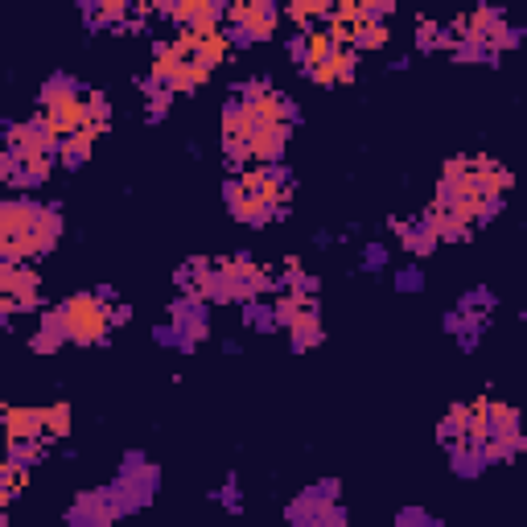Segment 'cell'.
<instances>
[{
    "mask_svg": "<svg viewBox=\"0 0 527 527\" xmlns=\"http://www.w3.org/2000/svg\"><path fill=\"white\" fill-rule=\"evenodd\" d=\"M355 9H359L367 21H383V13L392 9V0H355Z\"/></svg>",
    "mask_w": 527,
    "mask_h": 527,
    "instance_id": "20",
    "label": "cell"
},
{
    "mask_svg": "<svg viewBox=\"0 0 527 527\" xmlns=\"http://www.w3.org/2000/svg\"><path fill=\"white\" fill-rule=\"evenodd\" d=\"M486 433H519V412L499 400H486Z\"/></svg>",
    "mask_w": 527,
    "mask_h": 527,
    "instance_id": "11",
    "label": "cell"
},
{
    "mask_svg": "<svg viewBox=\"0 0 527 527\" xmlns=\"http://www.w3.org/2000/svg\"><path fill=\"white\" fill-rule=\"evenodd\" d=\"M42 433H46V437H66V433H70V404H66V400L42 408Z\"/></svg>",
    "mask_w": 527,
    "mask_h": 527,
    "instance_id": "14",
    "label": "cell"
},
{
    "mask_svg": "<svg viewBox=\"0 0 527 527\" xmlns=\"http://www.w3.org/2000/svg\"><path fill=\"white\" fill-rule=\"evenodd\" d=\"M289 128L293 124H276V120H256L252 124V132H248V161L252 165H276L280 161V153H285V145H289Z\"/></svg>",
    "mask_w": 527,
    "mask_h": 527,
    "instance_id": "6",
    "label": "cell"
},
{
    "mask_svg": "<svg viewBox=\"0 0 527 527\" xmlns=\"http://www.w3.org/2000/svg\"><path fill=\"white\" fill-rule=\"evenodd\" d=\"M9 503H13V490H9V486H5V482H0V511H5V507H9Z\"/></svg>",
    "mask_w": 527,
    "mask_h": 527,
    "instance_id": "23",
    "label": "cell"
},
{
    "mask_svg": "<svg viewBox=\"0 0 527 527\" xmlns=\"http://www.w3.org/2000/svg\"><path fill=\"white\" fill-rule=\"evenodd\" d=\"M0 437H5V408H0Z\"/></svg>",
    "mask_w": 527,
    "mask_h": 527,
    "instance_id": "24",
    "label": "cell"
},
{
    "mask_svg": "<svg viewBox=\"0 0 527 527\" xmlns=\"http://www.w3.org/2000/svg\"><path fill=\"white\" fill-rule=\"evenodd\" d=\"M38 272H33L29 264H9V260H0V289H5L17 309H33L38 305Z\"/></svg>",
    "mask_w": 527,
    "mask_h": 527,
    "instance_id": "7",
    "label": "cell"
},
{
    "mask_svg": "<svg viewBox=\"0 0 527 527\" xmlns=\"http://www.w3.org/2000/svg\"><path fill=\"white\" fill-rule=\"evenodd\" d=\"M309 79L318 83V87H334V70H330V62H313V66H309Z\"/></svg>",
    "mask_w": 527,
    "mask_h": 527,
    "instance_id": "21",
    "label": "cell"
},
{
    "mask_svg": "<svg viewBox=\"0 0 527 527\" xmlns=\"http://www.w3.org/2000/svg\"><path fill=\"white\" fill-rule=\"evenodd\" d=\"M437 235L429 231V227H412V231H404V248L412 252V256H429L433 248H437Z\"/></svg>",
    "mask_w": 527,
    "mask_h": 527,
    "instance_id": "15",
    "label": "cell"
},
{
    "mask_svg": "<svg viewBox=\"0 0 527 527\" xmlns=\"http://www.w3.org/2000/svg\"><path fill=\"white\" fill-rule=\"evenodd\" d=\"M293 330V346L297 350H309L322 342V322H301V326H289Z\"/></svg>",
    "mask_w": 527,
    "mask_h": 527,
    "instance_id": "19",
    "label": "cell"
},
{
    "mask_svg": "<svg viewBox=\"0 0 527 527\" xmlns=\"http://www.w3.org/2000/svg\"><path fill=\"white\" fill-rule=\"evenodd\" d=\"M13 313H21V309H17V301H13L5 289H0V322H5V318H13Z\"/></svg>",
    "mask_w": 527,
    "mask_h": 527,
    "instance_id": "22",
    "label": "cell"
},
{
    "mask_svg": "<svg viewBox=\"0 0 527 527\" xmlns=\"http://www.w3.org/2000/svg\"><path fill=\"white\" fill-rule=\"evenodd\" d=\"M58 215L38 202H5L0 206V260L9 264H25L46 256L58 243Z\"/></svg>",
    "mask_w": 527,
    "mask_h": 527,
    "instance_id": "1",
    "label": "cell"
},
{
    "mask_svg": "<svg viewBox=\"0 0 527 527\" xmlns=\"http://www.w3.org/2000/svg\"><path fill=\"white\" fill-rule=\"evenodd\" d=\"M58 140L79 132L87 124V95L70 83V79H54L46 91H42V116H38Z\"/></svg>",
    "mask_w": 527,
    "mask_h": 527,
    "instance_id": "3",
    "label": "cell"
},
{
    "mask_svg": "<svg viewBox=\"0 0 527 527\" xmlns=\"http://www.w3.org/2000/svg\"><path fill=\"white\" fill-rule=\"evenodd\" d=\"M132 5H149L153 9V0H132Z\"/></svg>",
    "mask_w": 527,
    "mask_h": 527,
    "instance_id": "25",
    "label": "cell"
},
{
    "mask_svg": "<svg viewBox=\"0 0 527 527\" xmlns=\"http://www.w3.org/2000/svg\"><path fill=\"white\" fill-rule=\"evenodd\" d=\"M132 9H136L132 0H95V17H99L103 25H108V21H124Z\"/></svg>",
    "mask_w": 527,
    "mask_h": 527,
    "instance_id": "17",
    "label": "cell"
},
{
    "mask_svg": "<svg viewBox=\"0 0 527 527\" xmlns=\"http://www.w3.org/2000/svg\"><path fill=\"white\" fill-rule=\"evenodd\" d=\"M383 42H388V25H383V21H367L363 33H359V42H355V50H379Z\"/></svg>",
    "mask_w": 527,
    "mask_h": 527,
    "instance_id": "18",
    "label": "cell"
},
{
    "mask_svg": "<svg viewBox=\"0 0 527 527\" xmlns=\"http://www.w3.org/2000/svg\"><path fill=\"white\" fill-rule=\"evenodd\" d=\"M326 62L334 70V83H350V79H355V66H359V50L355 46H334Z\"/></svg>",
    "mask_w": 527,
    "mask_h": 527,
    "instance_id": "13",
    "label": "cell"
},
{
    "mask_svg": "<svg viewBox=\"0 0 527 527\" xmlns=\"http://www.w3.org/2000/svg\"><path fill=\"white\" fill-rule=\"evenodd\" d=\"M108 120H112V108L103 95H87V124L83 128H95V132H108Z\"/></svg>",
    "mask_w": 527,
    "mask_h": 527,
    "instance_id": "16",
    "label": "cell"
},
{
    "mask_svg": "<svg viewBox=\"0 0 527 527\" xmlns=\"http://www.w3.org/2000/svg\"><path fill=\"white\" fill-rule=\"evenodd\" d=\"M58 313H62L66 338H70V342H83V346L103 342V338H108V330H112V322L120 318V309H112L103 297H91V293L70 297Z\"/></svg>",
    "mask_w": 527,
    "mask_h": 527,
    "instance_id": "2",
    "label": "cell"
},
{
    "mask_svg": "<svg viewBox=\"0 0 527 527\" xmlns=\"http://www.w3.org/2000/svg\"><path fill=\"white\" fill-rule=\"evenodd\" d=\"M66 342V330H62V313L54 309L50 318L42 322V330L33 334V350H42V355H50V350H58Z\"/></svg>",
    "mask_w": 527,
    "mask_h": 527,
    "instance_id": "12",
    "label": "cell"
},
{
    "mask_svg": "<svg viewBox=\"0 0 527 527\" xmlns=\"http://www.w3.org/2000/svg\"><path fill=\"white\" fill-rule=\"evenodd\" d=\"M227 54H231V38H227L223 29L202 33V38H198V62H202V66H219Z\"/></svg>",
    "mask_w": 527,
    "mask_h": 527,
    "instance_id": "10",
    "label": "cell"
},
{
    "mask_svg": "<svg viewBox=\"0 0 527 527\" xmlns=\"http://www.w3.org/2000/svg\"><path fill=\"white\" fill-rule=\"evenodd\" d=\"M5 149H9L17 161H25V157H54L58 136H54L42 120H29V124H13V128L5 132Z\"/></svg>",
    "mask_w": 527,
    "mask_h": 527,
    "instance_id": "5",
    "label": "cell"
},
{
    "mask_svg": "<svg viewBox=\"0 0 527 527\" xmlns=\"http://www.w3.org/2000/svg\"><path fill=\"white\" fill-rule=\"evenodd\" d=\"M235 99H239L256 120H276V124H293V120H297L293 103L280 95V91H272L268 83H243Z\"/></svg>",
    "mask_w": 527,
    "mask_h": 527,
    "instance_id": "4",
    "label": "cell"
},
{
    "mask_svg": "<svg viewBox=\"0 0 527 527\" xmlns=\"http://www.w3.org/2000/svg\"><path fill=\"white\" fill-rule=\"evenodd\" d=\"M227 206H231V215H235L239 223H268V219L280 215L276 206H268V202H264L260 194H252V190H243L239 182L227 186Z\"/></svg>",
    "mask_w": 527,
    "mask_h": 527,
    "instance_id": "8",
    "label": "cell"
},
{
    "mask_svg": "<svg viewBox=\"0 0 527 527\" xmlns=\"http://www.w3.org/2000/svg\"><path fill=\"white\" fill-rule=\"evenodd\" d=\"M330 50H334V42H330L326 29H305V33H301V62H305V66L326 62Z\"/></svg>",
    "mask_w": 527,
    "mask_h": 527,
    "instance_id": "9",
    "label": "cell"
}]
</instances>
